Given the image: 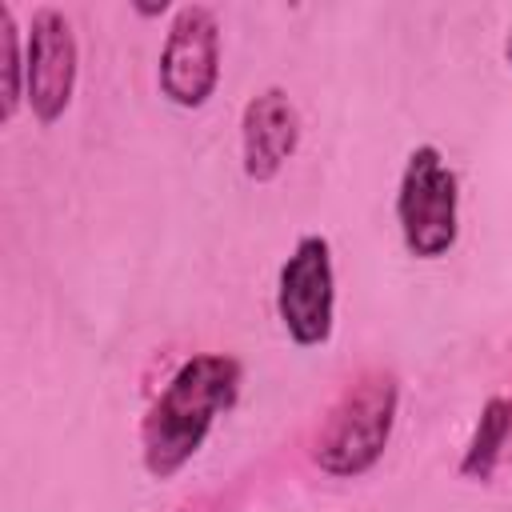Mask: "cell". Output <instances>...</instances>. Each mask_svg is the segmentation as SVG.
<instances>
[{
	"label": "cell",
	"instance_id": "obj_1",
	"mask_svg": "<svg viewBox=\"0 0 512 512\" xmlns=\"http://www.w3.org/2000/svg\"><path fill=\"white\" fill-rule=\"evenodd\" d=\"M236 396H240V364L232 356L200 352L184 360L140 424L144 468L156 480L176 476L204 448L216 416H224L236 404Z\"/></svg>",
	"mask_w": 512,
	"mask_h": 512
},
{
	"label": "cell",
	"instance_id": "obj_2",
	"mask_svg": "<svg viewBox=\"0 0 512 512\" xmlns=\"http://www.w3.org/2000/svg\"><path fill=\"white\" fill-rule=\"evenodd\" d=\"M400 408V384L392 372H364L356 384L344 388V396L324 416L312 460L328 476H364L388 448L392 424Z\"/></svg>",
	"mask_w": 512,
	"mask_h": 512
},
{
	"label": "cell",
	"instance_id": "obj_3",
	"mask_svg": "<svg viewBox=\"0 0 512 512\" xmlns=\"http://www.w3.org/2000/svg\"><path fill=\"white\" fill-rule=\"evenodd\" d=\"M400 240L416 260H440L460 236V180L436 144H416L396 188Z\"/></svg>",
	"mask_w": 512,
	"mask_h": 512
},
{
	"label": "cell",
	"instance_id": "obj_4",
	"mask_svg": "<svg viewBox=\"0 0 512 512\" xmlns=\"http://www.w3.org/2000/svg\"><path fill=\"white\" fill-rule=\"evenodd\" d=\"M276 312L292 344L316 348L332 336L336 316V272H332V244L316 232L300 236L276 276Z\"/></svg>",
	"mask_w": 512,
	"mask_h": 512
},
{
	"label": "cell",
	"instance_id": "obj_5",
	"mask_svg": "<svg viewBox=\"0 0 512 512\" xmlns=\"http://www.w3.org/2000/svg\"><path fill=\"white\" fill-rule=\"evenodd\" d=\"M160 92L176 108H200L220 80V24L204 4L176 8L160 48Z\"/></svg>",
	"mask_w": 512,
	"mask_h": 512
},
{
	"label": "cell",
	"instance_id": "obj_6",
	"mask_svg": "<svg viewBox=\"0 0 512 512\" xmlns=\"http://www.w3.org/2000/svg\"><path fill=\"white\" fill-rule=\"evenodd\" d=\"M76 68L80 48L68 16L56 8H36L24 40V100L32 104V116L40 124H56L68 112L76 92Z\"/></svg>",
	"mask_w": 512,
	"mask_h": 512
},
{
	"label": "cell",
	"instance_id": "obj_7",
	"mask_svg": "<svg viewBox=\"0 0 512 512\" xmlns=\"http://www.w3.org/2000/svg\"><path fill=\"white\" fill-rule=\"evenodd\" d=\"M300 144V112L288 100L284 88H264L244 104L240 116V156L244 176L256 184H268L280 176V168L292 160Z\"/></svg>",
	"mask_w": 512,
	"mask_h": 512
},
{
	"label": "cell",
	"instance_id": "obj_8",
	"mask_svg": "<svg viewBox=\"0 0 512 512\" xmlns=\"http://www.w3.org/2000/svg\"><path fill=\"white\" fill-rule=\"evenodd\" d=\"M512 436V400L508 396H492L484 408H480V420H476V432L468 440V452L460 460V476L468 480H488L500 464V452Z\"/></svg>",
	"mask_w": 512,
	"mask_h": 512
},
{
	"label": "cell",
	"instance_id": "obj_9",
	"mask_svg": "<svg viewBox=\"0 0 512 512\" xmlns=\"http://www.w3.org/2000/svg\"><path fill=\"white\" fill-rule=\"evenodd\" d=\"M0 40H4V120H12L24 96V44L8 4H0Z\"/></svg>",
	"mask_w": 512,
	"mask_h": 512
},
{
	"label": "cell",
	"instance_id": "obj_10",
	"mask_svg": "<svg viewBox=\"0 0 512 512\" xmlns=\"http://www.w3.org/2000/svg\"><path fill=\"white\" fill-rule=\"evenodd\" d=\"M504 52H508V64H512V28H508V44H504Z\"/></svg>",
	"mask_w": 512,
	"mask_h": 512
}]
</instances>
